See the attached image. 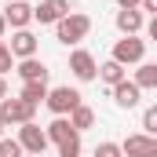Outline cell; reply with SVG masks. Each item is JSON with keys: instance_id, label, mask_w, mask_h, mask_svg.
<instances>
[{"instance_id": "1", "label": "cell", "mask_w": 157, "mask_h": 157, "mask_svg": "<svg viewBox=\"0 0 157 157\" xmlns=\"http://www.w3.org/2000/svg\"><path fill=\"white\" fill-rule=\"evenodd\" d=\"M88 33H91V18H88V15H80V11H70V15L55 26L59 44H80Z\"/></svg>"}, {"instance_id": "2", "label": "cell", "mask_w": 157, "mask_h": 157, "mask_svg": "<svg viewBox=\"0 0 157 157\" xmlns=\"http://www.w3.org/2000/svg\"><path fill=\"white\" fill-rule=\"evenodd\" d=\"M55 117H70L73 110L80 106V91L77 88H70V84H59V88H51L48 91V102H44Z\"/></svg>"}, {"instance_id": "3", "label": "cell", "mask_w": 157, "mask_h": 157, "mask_svg": "<svg viewBox=\"0 0 157 157\" xmlns=\"http://www.w3.org/2000/svg\"><path fill=\"white\" fill-rule=\"evenodd\" d=\"M37 113V106L33 102H26V99H0V121L4 124H29Z\"/></svg>"}, {"instance_id": "4", "label": "cell", "mask_w": 157, "mask_h": 157, "mask_svg": "<svg viewBox=\"0 0 157 157\" xmlns=\"http://www.w3.org/2000/svg\"><path fill=\"white\" fill-rule=\"evenodd\" d=\"M18 143H22V150H26V154L40 157L44 150H48V143H51V139H48V132H44L40 124L29 121V124H18Z\"/></svg>"}, {"instance_id": "5", "label": "cell", "mask_w": 157, "mask_h": 157, "mask_svg": "<svg viewBox=\"0 0 157 157\" xmlns=\"http://www.w3.org/2000/svg\"><path fill=\"white\" fill-rule=\"evenodd\" d=\"M66 15H70V0H40L33 7V22L40 26H59Z\"/></svg>"}, {"instance_id": "6", "label": "cell", "mask_w": 157, "mask_h": 157, "mask_svg": "<svg viewBox=\"0 0 157 157\" xmlns=\"http://www.w3.org/2000/svg\"><path fill=\"white\" fill-rule=\"evenodd\" d=\"M143 55H146V40L139 37H121L113 44V59L121 66H135V62H143Z\"/></svg>"}, {"instance_id": "7", "label": "cell", "mask_w": 157, "mask_h": 157, "mask_svg": "<svg viewBox=\"0 0 157 157\" xmlns=\"http://www.w3.org/2000/svg\"><path fill=\"white\" fill-rule=\"evenodd\" d=\"M70 70H73L77 80H95L99 77V62H95V55L84 51V48H77V51L70 55Z\"/></svg>"}, {"instance_id": "8", "label": "cell", "mask_w": 157, "mask_h": 157, "mask_svg": "<svg viewBox=\"0 0 157 157\" xmlns=\"http://www.w3.org/2000/svg\"><path fill=\"white\" fill-rule=\"evenodd\" d=\"M121 150H124V157H157V139L139 132V135H128L121 143Z\"/></svg>"}, {"instance_id": "9", "label": "cell", "mask_w": 157, "mask_h": 157, "mask_svg": "<svg viewBox=\"0 0 157 157\" xmlns=\"http://www.w3.org/2000/svg\"><path fill=\"white\" fill-rule=\"evenodd\" d=\"M11 55L22 62V59H37V37L29 33V29H15V37H11Z\"/></svg>"}, {"instance_id": "10", "label": "cell", "mask_w": 157, "mask_h": 157, "mask_svg": "<svg viewBox=\"0 0 157 157\" xmlns=\"http://www.w3.org/2000/svg\"><path fill=\"white\" fill-rule=\"evenodd\" d=\"M4 18H7V26H15V29H29V22H33V7H29L26 0H11V4L4 7Z\"/></svg>"}, {"instance_id": "11", "label": "cell", "mask_w": 157, "mask_h": 157, "mask_svg": "<svg viewBox=\"0 0 157 157\" xmlns=\"http://www.w3.org/2000/svg\"><path fill=\"white\" fill-rule=\"evenodd\" d=\"M139 99H143V88H139L135 80H121L117 88H113V102H117L121 110H135Z\"/></svg>"}, {"instance_id": "12", "label": "cell", "mask_w": 157, "mask_h": 157, "mask_svg": "<svg viewBox=\"0 0 157 157\" xmlns=\"http://www.w3.org/2000/svg\"><path fill=\"white\" fill-rule=\"evenodd\" d=\"M15 70H18L22 84H33V80H44V84H48V66H44L40 59H22Z\"/></svg>"}, {"instance_id": "13", "label": "cell", "mask_w": 157, "mask_h": 157, "mask_svg": "<svg viewBox=\"0 0 157 157\" xmlns=\"http://www.w3.org/2000/svg\"><path fill=\"white\" fill-rule=\"evenodd\" d=\"M113 22H117V29L124 33V37H135V33L143 29V11H139V7H128V11H117V18H113Z\"/></svg>"}, {"instance_id": "14", "label": "cell", "mask_w": 157, "mask_h": 157, "mask_svg": "<svg viewBox=\"0 0 157 157\" xmlns=\"http://www.w3.org/2000/svg\"><path fill=\"white\" fill-rule=\"evenodd\" d=\"M44 132H48V139H51L55 146H59V143H66L70 135H77V128L70 124V117H55L51 124H48V128H44Z\"/></svg>"}, {"instance_id": "15", "label": "cell", "mask_w": 157, "mask_h": 157, "mask_svg": "<svg viewBox=\"0 0 157 157\" xmlns=\"http://www.w3.org/2000/svg\"><path fill=\"white\" fill-rule=\"evenodd\" d=\"M99 80H102V84H110V88H117L121 80H128V77H124V66H121L117 59H106V62L99 66Z\"/></svg>"}, {"instance_id": "16", "label": "cell", "mask_w": 157, "mask_h": 157, "mask_svg": "<svg viewBox=\"0 0 157 157\" xmlns=\"http://www.w3.org/2000/svg\"><path fill=\"white\" fill-rule=\"evenodd\" d=\"M48 84L44 80H33V84H22V91H18V99H26V102H33V106H40V102H48Z\"/></svg>"}, {"instance_id": "17", "label": "cell", "mask_w": 157, "mask_h": 157, "mask_svg": "<svg viewBox=\"0 0 157 157\" xmlns=\"http://www.w3.org/2000/svg\"><path fill=\"white\" fill-rule=\"evenodd\" d=\"M70 124H73V128H77V132H88V128H91V124H95V110H91V106H84V102H80L77 110H73V113H70Z\"/></svg>"}, {"instance_id": "18", "label": "cell", "mask_w": 157, "mask_h": 157, "mask_svg": "<svg viewBox=\"0 0 157 157\" xmlns=\"http://www.w3.org/2000/svg\"><path fill=\"white\" fill-rule=\"evenodd\" d=\"M135 84H139V88H157V62H139Z\"/></svg>"}, {"instance_id": "19", "label": "cell", "mask_w": 157, "mask_h": 157, "mask_svg": "<svg viewBox=\"0 0 157 157\" xmlns=\"http://www.w3.org/2000/svg\"><path fill=\"white\" fill-rule=\"evenodd\" d=\"M80 150H84V146H80V132L70 135L66 143H59V157H80Z\"/></svg>"}, {"instance_id": "20", "label": "cell", "mask_w": 157, "mask_h": 157, "mask_svg": "<svg viewBox=\"0 0 157 157\" xmlns=\"http://www.w3.org/2000/svg\"><path fill=\"white\" fill-rule=\"evenodd\" d=\"M0 157H26V150H22V143L18 139H0Z\"/></svg>"}, {"instance_id": "21", "label": "cell", "mask_w": 157, "mask_h": 157, "mask_svg": "<svg viewBox=\"0 0 157 157\" xmlns=\"http://www.w3.org/2000/svg\"><path fill=\"white\" fill-rule=\"evenodd\" d=\"M11 70H15V55H11L7 40H0V77H4V73H11Z\"/></svg>"}, {"instance_id": "22", "label": "cell", "mask_w": 157, "mask_h": 157, "mask_svg": "<svg viewBox=\"0 0 157 157\" xmlns=\"http://www.w3.org/2000/svg\"><path fill=\"white\" fill-rule=\"evenodd\" d=\"M143 128H146V135L157 139V106H146L143 110Z\"/></svg>"}, {"instance_id": "23", "label": "cell", "mask_w": 157, "mask_h": 157, "mask_svg": "<svg viewBox=\"0 0 157 157\" xmlns=\"http://www.w3.org/2000/svg\"><path fill=\"white\" fill-rule=\"evenodd\" d=\"M95 157H124V150H121V143H99Z\"/></svg>"}, {"instance_id": "24", "label": "cell", "mask_w": 157, "mask_h": 157, "mask_svg": "<svg viewBox=\"0 0 157 157\" xmlns=\"http://www.w3.org/2000/svg\"><path fill=\"white\" fill-rule=\"evenodd\" d=\"M121 11H128V7H143V0H117Z\"/></svg>"}, {"instance_id": "25", "label": "cell", "mask_w": 157, "mask_h": 157, "mask_svg": "<svg viewBox=\"0 0 157 157\" xmlns=\"http://www.w3.org/2000/svg\"><path fill=\"white\" fill-rule=\"evenodd\" d=\"M146 33H150V40H157V15L150 18V26H146Z\"/></svg>"}, {"instance_id": "26", "label": "cell", "mask_w": 157, "mask_h": 157, "mask_svg": "<svg viewBox=\"0 0 157 157\" xmlns=\"http://www.w3.org/2000/svg\"><path fill=\"white\" fill-rule=\"evenodd\" d=\"M0 99H7V80L0 77Z\"/></svg>"}, {"instance_id": "27", "label": "cell", "mask_w": 157, "mask_h": 157, "mask_svg": "<svg viewBox=\"0 0 157 157\" xmlns=\"http://www.w3.org/2000/svg\"><path fill=\"white\" fill-rule=\"evenodd\" d=\"M4 29H7V18L0 15V40H4Z\"/></svg>"}, {"instance_id": "28", "label": "cell", "mask_w": 157, "mask_h": 157, "mask_svg": "<svg viewBox=\"0 0 157 157\" xmlns=\"http://www.w3.org/2000/svg\"><path fill=\"white\" fill-rule=\"evenodd\" d=\"M4 128H7V124H4V121H0V139H4Z\"/></svg>"}, {"instance_id": "29", "label": "cell", "mask_w": 157, "mask_h": 157, "mask_svg": "<svg viewBox=\"0 0 157 157\" xmlns=\"http://www.w3.org/2000/svg\"><path fill=\"white\" fill-rule=\"evenodd\" d=\"M26 157H33V154H26Z\"/></svg>"}, {"instance_id": "30", "label": "cell", "mask_w": 157, "mask_h": 157, "mask_svg": "<svg viewBox=\"0 0 157 157\" xmlns=\"http://www.w3.org/2000/svg\"><path fill=\"white\" fill-rule=\"evenodd\" d=\"M7 4H11V0H7Z\"/></svg>"}]
</instances>
